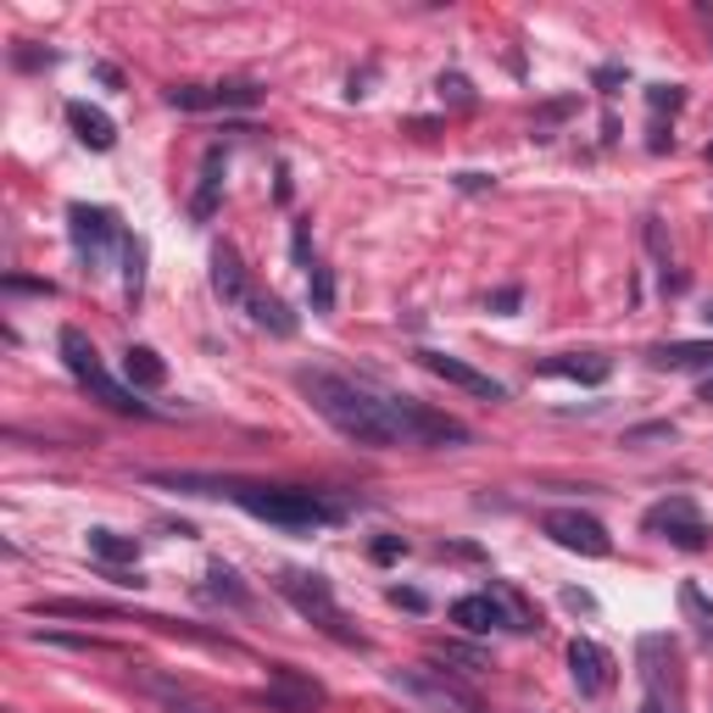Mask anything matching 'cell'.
<instances>
[{"label":"cell","mask_w":713,"mask_h":713,"mask_svg":"<svg viewBox=\"0 0 713 713\" xmlns=\"http://www.w3.org/2000/svg\"><path fill=\"white\" fill-rule=\"evenodd\" d=\"M296 391L312 402V413L323 424H334L356 446H374V452H391V446H463L469 440V424L446 418L413 396H380V391L356 385L345 374H329V369H301Z\"/></svg>","instance_id":"6da1fadb"},{"label":"cell","mask_w":713,"mask_h":713,"mask_svg":"<svg viewBox=\"0 0 713 713\" xmlns=\"http://www.w3.org/2000/svg\"><path fill=\"white\" fill-rule=\"evenodd\" d=\"M167 485H185L196 496H229L234 507H245L251 518H267L279 529H318V524H334L340 507L323 502L318 491H296V485H245V480H167Z\"/></svg>","instance_id":"7a4b0ae2"},{"label":"cell","mask_w":713,"mask_h":713,"mask_svg":"<svg viewBox=\"0 0 713 713\" xmlns=\"http://www.w3.org/2000/svg\"><path fill=\"white\" fill-rule=\"evenodd\" d=\"M636 663H641V685L647 702L641 713H685V658L674 636H641L636 641Z\"/></svg>","instance_id":"3957f363"},{"label":"cell","mask_w":713,"mask_h":713,"mask_svg":"<svg viewBox=\"0 0 713 713\" xmlns=\"http://www.w3.org/2000/svg\"><path fill=\"white\" fill-rule=\"evenodd\" d=\"M279 596L301 613V618H312L323 636H334V641H345V647H363V636H356V624L345 618V607L334 602V591H329V580L323 574H307V569H279Z\"/></svg>","instance_id":"277c9868"},{"label":"cell","mask_w":713,"mask_h":713,"mask_svg":"<svg viewBox=\"0 0 713 713\" xmlns=\"http://www.w3.org/2000/svg\"><path fill=\"white\" fill-rule=\"evenodd\" d=\"M391 691L418 702L424 713H480V696L463 680H452V669H396Z\"/></svg>","instance_id":"5b68a950"},{"label":"cell","mask_w":713,"mask_h":713,"mask_svg":"<svg viewBox=\"0 0 713 713\" xmlns=\"http://www.w3.org/2000/svg\"><path fill=\"white\" fill-rule=\"evenodd\" d=\"M67 234H73V251H78V262L89 267V274H96V267L112 256V245L123 240L118 212H107V207H84V201L67 207Z\"/></svg>","instance_id":"8992f818"},{"label":"cell","mask_w":713,"mask_h":713,"mask_svg":"<svg viewBox=\"0 0 713 713\" xmlns=\"http://www.w3.org/2000/svg\"><path fill=\"white\" fill-rule=\"evenodd\" d=\"M541 529L552 535L563 552H580V558H607V552H613L607 524L591 518V513H580V507H552V513L541 518Z\"/></svg>","instance_id":"52a82bcc"},{"label":"cell","mask_w":713,"mask_h":713,"mask_svg":"<svg viewBox=\"0 0 713 713\" xmlns=\"http://www.w3.org/2000/svg\"><path fill=\"white\" fill-rule=\"evenodd\" d=\"M641 529H647V535H663V541H674V547H685V552H702V547H707V524H702V513H696L691 496H669V502L647 507V513H641Z\"/></svg>","instance_id":"ba28073f"},{"label":"cell","mask_w":713,"mask_h":713,"mask_svg":"<svg viewBox=\"0 0 713 713\" xmlns=\"http://www.w3.org/2000/svg\"><path fill=\"white\" fill-rule=\"evenodd\" d=\"M262 707H274V713H312L323 702V685L290 663H267V685L256 691Z\"/></svg>","instance_id":"9c48e42d"},{"label":"cell","mask_w":713,"mask_h":713,"mask_svg":"<svg viewBox=\"0 0 713 713\" xmlns=\"http://www.w3.org/2000/svg\"><path fill=\"white\" fill-rule=\"evenodd\" d=\"M134 691L151 696L162 713H223L212 696H201L190 680H178V674H162V669H134Z\"/></svg>","instance_id":"30bf717a"},{"label":"cell","mask_w":713,"mask_h":713,"mask_svg":"<svg viewBox=\"0 0 713 713\" xmlns=\"http://www.w3.org/2000/svg\"><path fill=\"white\" fill-rule=\"evenodd\" d=\"M262 96V89L251 84V78H234V84H178V89H167V101L173 107H185V112H229V107H251Z\"/></svg>","instance_id":"8fae6325"},{"label":"cell","mask_w":713,"mask_h":713,"mask_svg":"<svg viewBox=\"0 0 713 713\" xmlns=\"http://www.w3.org/2000/svg\"><path fill=\"white\" fill-rule=\"evenodd\" d=\"M418 356H424V369H429L435 380L458 385V391H469V396H480V402H507V385L491 380V374H480L474 363H463V356H446V351H418Z\"/></svg>","instance_id":"7c38bea8"},{"label":"cell","mask_w":713,"mask_h":713,"mask_svg":"<svg viewBox=\"0 0 713 713\" xmlns=\"http://www.w3.org/2000/svg\"><path fill=\"white\" fill-rule=\"evenodd\" d=\"M569 674H574L580 696H607V691H613V680H618L613 652H607V647H596V641H585V636H574V641H569Z\"/></svg>","instance_id":"4fadbf2b"},{"label":"cell","mask_w":713,"mask_h":713,"mask_svg":"<svg viewBox=\"0 0 713 713\" xmlns=\"http://www.w3.org/2000/svg\"><path fill=\"white\" fill-rule=\"evenodd\" d=\"M452 624H463L469 636L518 630V618L507 613V602H502V596H458V602H452Z\"/></svg>","instance_id":"5bb4252c"},{"label":"cell","mask_w":713,"mask_h":713,"mask_svg":"<svg viewBox=\"0 0 713 713\" xmlns=\"http://www.w3.org/2000/svg\"><path fill=\"white\" fill-rule=\"evenodd\" d=\"M212 290L229 301V307H251V296H256V285H251V274H245V262H240V251L234 245H212Z\"/></svg>","instance_id":"9a60e30c"},{"label":"cell","mask_w":713,"mask_h":713,"mask_svg":"<svg viewBox=\"0 0 713 713\" xmlns=\"http://www.w3.org/2000/svg\"><path fill=\"white\" fill-rule=\"evenodd\" d=\"M56 351H62V363H67V374L78 380V385H89L101 374V356H96V340H89L78 323H62V334H56Z\"/></svg>","instance_id":"2e32d148"},{"label":"cell","mask_w":713,"mask_h":713,"mask_svg":"<svg viewBox=\"0 0 713 713\" xmlns=\"http://www.w3.org/2000/svg\"><path fill=\"white\" fill-rule=\"evenodd\" d=\"M67 129H73L89 151H112V145H118V123H112L101 107H89V101H73V107H67Z\"/></svg>","instance_id":"e0dca14e"},{"label":"cell","mask_w":713,"mask_h":713,"mask_svg":"<svg viewBox=\"0 0 713 713\" xmlns=\"http://www.w3.org/2000/svg\"><path fill=\"white\" fill-rule=\"evenodd\" d=\"M541 374H558V380H580V385H602L607 374H613V363L607 356H547L541 363Z\"/></svg>","instance_id":"ac0fdd59"},{"label":"cell","mask_w":713,"mask_h":713,"mask_svg":"<svg viewBox=\"0 0 713 713\" xmlns=\"http://www.w3.org/2000/svg\"><path fill=\"white\" fill-rule=\"evenodd\" d=\"M652 363H658V369H707V363H713V340H669V345H652Z\"/></svg>","instance_id":"d6986e66"},{"label":"cell","mask_w":713,"mask_h":713,"mask_svg":"<svg viewBox=\"0 0 713 713\" xmlns=\"http://www.w3.org/2000/svg\"><path fill=\"white\" fill-rule=\"evenodd\" d=\"M218 190H223V151H207L201 162V185H196V201H190V218H212L218 212Z\"/></svg>","instance_id":"ffe728a7"},{"label":"cell","mask_w":713,"mask_h":713,"mask_svg":"<svg viewBox=\"0 0 713 713\" xmlns=\"http://www.w3.org/2000/svg\"><path fill=\"white\" fill-rule=\"evenodd\" d=\"M89 552H96L101 563H112V569H123V563L140 558V541L134 535H118V529H89Z\"/></svg>","instance_id":"44dd1931"},{"label":"cell","mask_w":713,"mask_h":713,"mask_svg":"<svg viewBox=\"0 0 713 713\" xmlns=\"http://www.w3.org/2000/svg\"><path fill=\"white\" fill-rule=\"evenodd\" d=\"M123 374H129V385H134V391H156V385L167 380L162 356H156L151 345H129V356H123Z\"/></svg>","instance_id":"7402d4cb"},{"label":"cell","mask_w":713,"mask_h":713,"mask_svg":"<svg viewBox=\"0 0 713 713\" xmlns=\"http://www.w3.org/2000/svg\"><path fill=\"white\" fill-rule=\"evenodd\" d=\"M435 658L452 669V674H485V669H491V652H485V647H463V641H440Z\"/></svg>","instance_id":"603a6c76"},{"label":"cell","mask_w":713,"mask_h":713,"mask_svg":"<svg viewBox=\"0 0 713 713\" xmlns=\"http://www.w3.org/2000/svg\"><path fill=\"white\" fill-rule=\"evenodd\" d=\"M201 596H207V602H234V607H251V591H245V585H240V574H234V569H223V563L207 574Z\"/></svg>","instance_id":"cb8c5ba5"},{"label":"cell","mask_w":713,"mask_h":713,"mask_svg":"<svg viewBox=\"0 0 713 713\" xmlns=\"http://www.w3.org/2000/svg\"><path fill=\"white\" fill-rule=\"evenodd\" d=\"M680 607H685V618L696 624V636H702V647L713 652V602H707V596H702V591H696V585L685 580V585H680Z\"/></svg>","instance_id":"d4e9b609"},{"label":"cell","mask_w":713,"mask_h":713,"mask_svg":"<svg viewBox=\"0 0 713 713\" xmlns=\"http://www.w3.org/2000/svg\"><path fill=\"white\" fill-rule=\"evenodd\" d=\"M307 296H312V312H334V274L323 262L307 267Z\"/></svg>","instance_id":"484cf974"},{"label":"cell","mask_w":713,"mask_h":713,"mask_svg":"<svg viewBox=\"0 0 713 713\" xmlns=\"http://www.w3.org/2000/svg\"><path fill=\"white\" fill-rule=\"evenodd\" d=\"M123 262H129L123 290H129V301H140V285H145V245H140V240H123Z\"/></svg>","instance_id":"4316f807"},{"label":"cell","mask_w":713,"mask_h":713,"mask_svg":"<svg viewBox=\"0 0 713 713\" xmlns=\"http://www.w3.org/2000/svg\"><path fill=\"white\" fill-rule=\"evenodd\" d=\"M440 101H452V107H474V84L463 73H440Z\"/></svg>","instance_id":"83f0119b"},{"label":"cell","mask_w":713,"mask_h":713,"mask_svg":"<svg viewBox=\"0 0 713 713\" xmlns=\"http://www.w3.org/2000/svg\"><path fill=\"white\" fill-rule=\"evenodd\" d=\"M647 107H652V112H680V107H685V89H680V84H652V89H647Z\"/></svg>","instance_id":"f1b7e54d"},{"label":"cell","mask_w":713,"mask_h":713,"mask_svg":"<svg viewBox=\"0 0 713 713\" xmlns=\"http://www.w3.org/2000/svg\"><path fill=\"white\" fill-rule=\"evenodd\" d=\"M402 552H407V547L396 541V535H380V541H374V558H380V563H391V558H402Z\"/></svg>","instance_id":"f546056e"},{"label":"cell","mask_w":713,"mask_h":713,"mask_svg":"<svg viewBox=\"0 0 713 713\" xmlns=\"http://www.w3.org/2000/svg\"><path fill=\"white\" fill-rule=\"evenodd\" d=\"M491 307H496V312H513V307H518V285L496 290V296H491Z\"/></svg>","instance_id":"4dcf8cb0"},{"label":"cell","mask_w":713,"mask_h":713,"mask_svg":"<svg viewBox=\"0 0 713 713\" xmlns=\"http://www.w3.org/2000/svg\"><path fill=\"white\" fill-rule=\"evenodd\" d=\"M391 602H396V607H413V613H424V596H418V591H402V585H396V591H391Z\"/></svg>","instance_id":"1f68e13d"},{"label":"cell","mask_w":713,"mask_h":713,"mask_svg":"<svg viewBox=\"0 0 713 713\" xmlns=\"http://www.w3.org/2000/svg\"><path fill=\"white\" fill-rule=\"evenodd\" d=\"M563 602H569V607H574V613H591V607H596V602H591V596H585V591H563Z\"/></svg>","instance_id":"d6a6232c"},{"label":"cell","mask_w":713,"mask_h":713,"mask_svg":"<svg viewBox=\"0 0 713 713\" xmlns=\"http://www.w3.org/2000/svg\"><path fill=\"white\" fill-rule=\"evenodd\" d=\"M458 185H463V190H485L491 178H485V173H458Z\"/></svg>","instance_id":"836d02e7"},{"label":"cell","mask_w":713,"mask_h":713,"mask_svg":"<svg viewBox=\"0 0 713 713\" xmlns=\"http://www.w3.org/2000/svg\"><path fill=\"white\" fill-rule=\"evenodd\" d=\"M702 402H713V374H707V380H702Z\"/></svg>","instance_id":"e575fe53"},{"label":"cell","mask_w":713,"mask_h":713,"mask_svg":"<svg viewBox=\"0 0 713 713\" xmlns=\"http://www.w3.org/2000/svg\"><path fill=\"white\" fill-rule=\"evenodd\" d=\"M702 318H707V323H713V307H707V312H702Z\"/></svg>","instance_id":"d590c367"}]
</instances>
